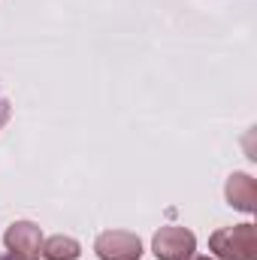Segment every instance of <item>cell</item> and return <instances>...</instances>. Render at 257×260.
I'll return each instance as SVG.
<instances>
[{
	"label": "cell",
	"instance_id": "5b68a950",
	"mask_svg": "<svg viewBox=\"0 0 257 260\" xmlns=\"http://www.w3.org/2000/svg\"><path fill=\"white\" fill-rule=\"evenodd\" d=\"M227 203L239 212H254L257 209V182L248 173H233L227 179Z\"/></svg>",
	"mask_w": 257,
	"mask_h": 260
},
{
	"label": "cell",
	"instance_id": "277c9868",
	"mask_svg": "<svg viewBox=\"0 0 257 260\" xmlns=\"http://www.w3.org/2000/svg\"><path fill=\"white\" fill-rule=\"evenodd\" d=\"M94 251L100 260H139L142 257V242L136 233L127 230H109L100 233L94 242Z\"/></svg>",
	"mask_w": 257,
	"mask_h": 260
},
{
	"label": "cell",
	"instance_id": "7a4b0ae2",
	"mask_svg": "<svg viewBox=\"0 0 257 260\" xmlns=\"http://www.w3.org/2000/svg\"><path fill=\"white\" fill-rule=\"evenodd\" d=\"M197 236L185 227H160L151 239V251L157 260H188L194 257Z\"/></svg>",
	"mask_w": 257,
	"mask_h": 260
},
{
	"label": "cell",
	"instance_id": "6da1fadb",
	"mask_svg": "<svg viewBox=\"0 0 257 260\" xmlns=\"http://www.w3.org/2000/svg\"><path fill=\"white\" fill-rule=\"evenodd\" d=\"M209 248L221 260H257V230L254 224H236L215 230L209 236Z\"/></svg>",
	"mask_w": 257,
	"mask_h": 260
},
{
	"label": "cell",
	"instance_id": "3957f363",
	"mask_svg": "<svg viewBox=\"0 0 257 260\" xmlns=\"http://www.w3.org/2000/svg\"><path fill=\"white\" fill-rule=\"evenodd\" d=\"M3 245L12 260H37L43 254V233L30 221H15L3 236Z\"/></svg>",
	"mask_w": 257,
	"mask_h": 260
},
{
	"label": "cell",
	"instance_id": "8992f818",
	"mask_svg": "<svg viewBox=\"0 0 257 260\" xmlns=\"http://www.w3.org/2000/svg\"><path fill=\"white\" fill-rule=\"evenodd\" d=\"M79 254H82V248L70 236H52L43 242V257L46 260H79Z\"/></svg>",
	"mask_w": 257,
	"mask_h": 260
},
{
	"label": "cell",
	"instance_id": "52a82bcc",
	"mask_svg": "<svg viewBox=\"0 0 257 260\" xmlns=\"http://www.w3.org/2000/svg\"><path fill=\"white\" fill-rule=\"evenodd\" d=\"M188 260H209V257H188Z\"/></svg>",
	"mask_w": 257,
	"mask_h": 260
}]
</instances>
